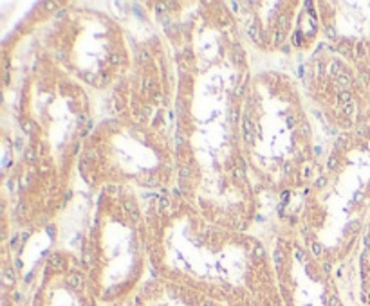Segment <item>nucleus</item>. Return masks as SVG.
Masks as SVG:
<instances>
[{
  "instance_id": "nucleus-10",
  "label": "nucleus",
  "mask_w": 370,
  "mask_h": 306,
  "mask_svg": "<svg viewBox=\"0 0 370 306\" xmlns=\"http://www.w3.org/2000/svg\"><path fill=\"white\" fill-rule=\"evenodd\" d=\"M334 49L356 67L361 79L370 88V26L354 38L334 42Z\"/></svg>"
},
{
  "instance_id": "nucleus-4",
  "label": "nucleus",
  "mask_w": 370,
  "mask_h": 306,
  "mask_svg": "<svg viewBox=\"0 0 370 306\" xmlns=\"http://www.w3.org/2000/svg\"><path fill=\"white\" fill-rule=\"evenodd\" d=\"M96 294L116 301L132 294L148 261L143 204L130 187H105L85 236Z\"/></svg>"
},
{
  "instance_id": "nucleus-3",
  "label": "nucleus",
  "mask_w": 370,
  "mask_h": 306,
  "mask_svg": "<svg viewBox=\"0 0 370 306\" xmlns=\"http://www.w3.org/2000/svg\"><path fill=\"white\" fill-rule=\"evenodd\" d=\"M79 171L85 184L99 189H168L179 175L175 141L163 135L152 115L128 112L99 123L85 139Z\"/></svg>"
},
{
  "instance_id": "nucleus-11",
  "label": "nucleus",
  "mask_w": 370,
  "mask_h": 306,
  "mask_svg": "<svg viewBox=\"0 0 370 306\" xmlns=\"http://www.w3.org/2000/svg\"><path fill=\"white\" fill-rule=\"evenodd\" d=\"M359 285H361V294L365 303L370 304V216L359 241Z\"/></svg>"
},
{
  "instance_id": "nucleus-2",
  "label": "nucleus",
  "mask_w": 370,
  "mask_h": 306,
  "mask_svg": "<svg viewBox=\"0 0 370 306\" xmlns=\"http://www.w3.org/2000/svg\"><path fill=\"white\" fill-rule=\"evenodd\" d=\"M240 150L253 184L267 191L310 186L312 128L296 79L282 70L247 77L240 110Z\"/></svg>"
},
{
  "instance_id": "nucleus-6",
  "label": "nucleus",
  "mask_w": 370,
  "mask_h": 306,
  "mask_svg": "<svg viewBox=\"0 0 370 306\" xmlns=\"http://www.w3.org/2000/svg\"><path fill=\"white\" fill-rule=\"evenodd\" d=\"M303 97L339 135L370 124V88L350 61L332 47L316 51L301 70Z\"/></svg>"
},
{
  "instance_id": "nucleus-12",
  "label": "nucleus",
  "mask_w": 370,
  "mask_h": 306,
  "mask_svg": "<svg viewBox=\"0 0 370 306\" xmlns=\"http://www.w3.org/2000/svg\"><path fill=\"white\" fill-rule=\"evenodd\" d=\"M352 135H354V139H356V142L359 144V148H361L363 151L370 157V124L365 128V130L356 132V133H352Z\"/></svg>"
},
{
  "instance_id": "nucleus-7",
  "label": "nucleus",
  "mask_w": 370,
  "mask_h": 306,
  "mask_svg": "<svg viewBox=\"0 0 370 306\" xmlns=\"http://www.w3.org/2000/svg\"><path fill=\"white\" fill-rule=\"evenodd\" d=\"M273 259L284 306H343L329 265L320 261L298 234H280Z\"/></svg>"
},
{
  "instance_id": "nucleus-8",
  "label": "nucleus",
  "mask_w": 370,
  "mask_h": 306,
  "mask_svg": "<svg viewBox=\"0 0 370 306\" xmlns=\"http://www.w3.org/2000/svg\"><path fill=\"white\" fill-rule=\"evenodd\" d=\"M300 2H280V4H253L255 9L242 11L240 24L249 36V42L264 52H275L287 40H293L291 34L296 29L300 16Z\"/></svg>"
},
{
  "instance_id": "nucleus-5",
  "label": "nucleus",
  "mask_w": 370,
  "mask_h": 306,
  "mask_svg": "<svg viewBox=\"0 0 370 306\" xmlns=\"http://www.w3.org/2000/svg\"><path fill=\"white\" fill-rule=\"evenodd\" d=\"M51 38L58 65L96 88L110 86L130 65L119 26L92 9L67 13Z\"/></svg>"
},
{
  "instance_id": "nucleus-9",
  "label": "nucleus",
  "mask_w": 370,
  "mask_h": 306,
  "mask_svg": "<svg viewBox=\"0 0 370 306\" xmlns=\"http://www.w3.org/2000/svg\"><path fill=\"white\" fill-rule=\"evenodd\" d=\"M134 306H224L195 290L170 281H150L137 292Z\"/></svg>"
},
{
  "instance_id": "nucleus-1",
  "label": "nucleus",
  "mask_w": 370,
  "mask_h": 306,
  "mask_svg": "<svg viewBox=\"0 0 370 306\" xmlns=\"http://www.w3.org/2000/svg\"><path fill=\"white\" fill-rule=\"evenodd\" d=\"M143 213L159 279L224 306H284L275 259L258 238L209 221L182 195L152 196Z\"/></svg>"
}]
</instances>
